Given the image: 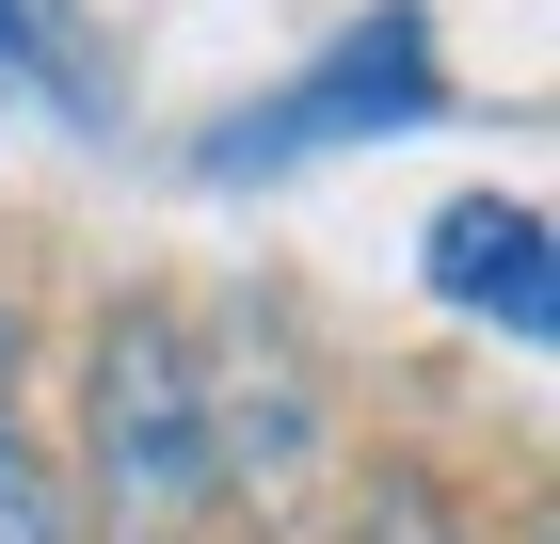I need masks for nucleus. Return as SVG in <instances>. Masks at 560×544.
Listing matches in <instances>:
<instances>
[{"instance_id":"nucleus-1","label":"nucleus","mask_w":560,"mask_h":544,"mask_svg":"<svg viewBox=\"0 0 560 544\" xmlns=\"http://www.w3.org/2000/svg\"><path fill=\"white\" fill-rule=\"evenodd\" d=\"M224 481V369L176 304H113L81 336V497L113 544H192Z\"/></svg>"},{"instance_id":"nucleus-2","label":"nucleus","mask_w":560,"mask_h":544,"mask_svg":"<svg viewBox=\"0 0 560 544\" xmlns=\"http://www.w3.org/2000/svg\"><path fill=\"white\" fill-rule=\"evenodd\" d=\"M432 16L417 0H369L304 81H272L257 113H224L209 128V176H272V161H304V144H352V128H432Z\"/></svg>"},{"instance_id":"nucleus-3","label":"nucleus","mask_w":560,"mask_h":544,"mask_svg":"<svg viewBox=\"0 0 560 544\" xmlns=\"http://www.w3.org/2000/svg\"><path fill=\"white\" fill-rule=\"evenodd\" d=\"M432 289L480 304V321H513L528 352L560 336V289H545V209L528 193H465V209H432Z\"/></svg>"},{"instance_id":"nucleus-4","label":"nucleus","mask_w":560,"mask_h":544,"mask_svg":"<svg viewBox=\"0 0 560 544\" xmlns=\"http://www.w3.org/2000/svg\"><path fill=\"white\" fill-rule=\"evenodd\" d=\"M0 33H16V65H33V81L81 96V33H65V0H0Z\"/></svg>"},{"instance_id":"nucleus-5","label":"nucleus","mask_w":560,"mask_h":544,"mask_svg":"<svg viewBox=\"0 0 560 544\" xmlns=\"http://www.w3.org/2000/svg\"><path fill=\"white\" fill-rule=\"evenodd\" d=\"M0 544H65V497H48L33 449H0Z\"/></svg>"},{"instance_id":"nucleus-6","label":"nucleus","mask_w":560,"mask_h":544,"mask_svg":"<svg viewBox=\"0 0 560 544\" xmlns=\"http://www.w3.org/2000/svg\"><path fill=\"white\" fill-rule=\"evenodd\" d=\"M352 544H448V512H432L417 481H385V497H369V529H352Z\"/></svg>"},{"instance_id":"nucleus-7","label":"nucleus","mask_w":560,"mask_h":544,"mask_svg":"<svg viewBox=\"0 0 560 544\" xmlns=\"http://www.w3.org/2000/svg\"><path fill=\"white\" fill-rule=\"evenodd\" d=\"M16 352H33V336H16V304H0V449H16Z\"/></svg>"}]
</instances>
